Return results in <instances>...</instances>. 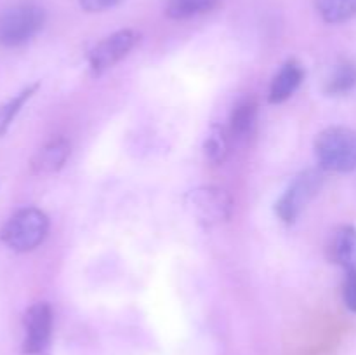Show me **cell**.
Wrapping results in <instances>:
<instances>
[{"label":"cell","instance_id":"cell-1","mask_svg":"<svg viewBox=\"0 0 356 355\" xmlns=\"http://www.w3.org/2000/svg\"><path fill=\"white\" fill-rule=\"evenodd\" d=\"M45 10L33 2H19L0 13V45L19 47L44 28Z\"/></svg>","mask_w":356,"mask_h":355},{"label":"cell","instance_id":"cell-2","mask_svg":"<svg viewBox=\"0 0 356 355\" xmlns=\"http://www.w3.org/2000/svg\"><path fill=\"white\" fill-rule=\"evenodd\" d=\"M316 159L320 167L332 173L356 169V132L348 127H329L316 138Z\"/></svg>","mask_w":356,"mask_h":355},{"label":"cell","instance_id":"cell-3","mask_svg":"<svg viewBox=\"0 0 356 355\" xmlns=\"http://www.w3.org/2000/svg\"><path fill=\"white\" fill-rule=\"evenodd\" d=\"M49 232V219L40 209L24 207L9 218L2 230V240L17 253H28L40 246Z\"/></svg>","mask_w":356,"mask_h":355},{"label":"cell","instance_id":"cell-4","mask_svg":"<svg viewBox=\"0 0 356 355\" xmlns=\"http://www.w3.org/2000/svg\"><path fill=\"white\" fill-rule=\"evenodd\" d=\"M186 207L204 225H218L232 216L233 198L219 187H198L188 191Z\"/></svg>","mask_w":356,"mask_h":355},{"label":"cell","instance_id":"cell-5","mask_svg":"<svg viewBox=\"0 0 356 355\" xmlns=\"http://www.w3.org/2000/svg\"><path fill=\"white\" fill-rule=\"evenodd\" d=\"M322 181V174L318 171L312 169L299 174L294 183L289 187V190L282 195L280 200L275 204V211L280 216V219H284L285 223L296 221V218L301 214L308 202L318 194Z\"/></svg>","mask_w":356,"mask_h":355},{"label":"cell","instance_id":"cell-6","mask_svg":"<svg viewBox=\"0 0 356 355\" xmlns=\"http://www.w3.org/2000/svg\"><path fill=\"white\" fill-rule=\"evenodd\" d=\"M139 33L134 30H120L103 38L89 54V66L92 75H101L120 63L138 44Z\"/></svg>","mask_w":356,"mask_h":355},{"label":"cell","instance_id":"cell-7","mask_svg":"<svg viewBox=\"0 0 356 355\" xmlns=\"http://www.w3.org/2000/svg\"><path fill=\"white\" fill-rule=\"evenodd\" d=\"M52 333V310L47 303H35L24 315V343L26 354H40L49 345Z\"/></svg>","mask_w":356,"mask_h":355},{"label":"cell","instance_id":"cell-8","mask_svg":"<svg viewBox=\"0 0 356 355\" xmlns=\"http://www.w3.org/2000/svg\"><path fill=\"white\" fill-rule=\"evenodd\" d=\"M72 145L66 138H56L45 143L31 159V173L37 176H49L58 173L68 160Z\"/></svg>","mask_w":356,"mask_h":355},{"label":"cell","instance_id":"cell-9","mask_svg":"<svg viewBox=\"0 0 356 355\" xmlns=\"http://www.w3.org/2000/svg\"><path fill=\"white\" fill-rule=\"evenodd\" d=\"M305 79V70L298 61H287L275 75L270 87V103L278 104L287 101L301 86Z\"/></svg>","mask_w":356,"mask_h":355},{"label":"cell","instance_id":"cell-10","mask_svg":"<svg viewBox=\"0 0 356 355\" xmlns=\"http://www.w3.org/2000/svg\"><path fill=\"white\" fill-rule=\"evenodd\" d=\"M330 254H332V260L346 271L356 270V228L343 226L334 235Z\"/></svg>","mask_w":356,"mask_h":355},{"label":"cell","instance_id":"cell-11","mask_svg":"<svg viewBox=\"0 0 356 355\" xmlns=\"http://www.w3.org/2000/svg\"><path fill=\"white\" fill-rule=\"evenodd\" d=\"M219 3H221V0H169L165 14L170 19L184 21L211 13Z\"/></svg>","mask_w":356,"mask_h":355},{"label":"cell","instance_id":"cell-12","mask_svg":"<svg viewBox=\"0 0 356 355\" xmlns=\"http://www.w3.org/2000/svg\"><path fill=\"white\" fill-rule=\"evenodd\" d=\"M257 103L254 100H243L236 104L229 117V131L235 138H245L256 125Z\"/></svg>","mask_w":356,"mask_h":355},{"label":"cell","instance_id":"cell-13","mask_svg":"<svg viewBox=\"0 0 356 355\" xmlns=\"http://www.w3.org/2000/svg\"><path fill=\"white\" fill-rule=\"evenodd\" d=\"M316 10L327 23H344L356 16V0H316Z\"/></svg>","mask_w":356,"mask_h":355},{"label":"cell","instance_id":"cell-14","mask_svg":"<svg viewBox=\"0 0 356 355\" xmlns=\"http://www.w3.org/2000/svg\"><path fill=\"white\" fill-rule=\"evenodd\" d=\"M356 86V66L351 61H341L334 68L332 75L325 84V93L330 96H341L350 93Z\"/></svg>","mask_w":356,"mask_h":355},{"label":"cell","instance_id":"cell-15","mask_svg":"<svg viewBox=\"0 0 356 355\" xmlns=\"http://www.w3.org/2000/svg\"><path fill=\"white\" fill-rule=\"evenodd\" d=\"M204 155L211 164H222L228 155V138L221 125H211L204 139Z\"/></svg>","mask_w":356,"mask_h":355},{"label":"cell","instance_id":"cell-16","mask_svg":"<svg viewBox=\"0 0 356 355\" xmlns=\"http://www.w3.org/2000/svg\"><path fill=\"white\" fill-rule=\"evenodd\" d=\"M37 89H38V84L28 86L26 89H23L19 94H16L13 100H9L7 103H3L2 106H0V136L6 134L7 129L10 127L13 120L16 118V115L19 113L21 108L24 106V103H26V101L37 93Z\"/></svg>","mask_w":356,"mask_h":355},{"label":"cell","instance_id":"cell-17","mask_svg":"<svg viewBox=\"0 0 356 355\" xmlns=\"http://www.w3.org/2000/svg\"><path fill=\"white\" fill-rule=\"evenodd\" d=\"M343 299L348 308L356 313V270L346 271L343 284Z\"/></svg>","mask_w":356,"mask_h":355},{"label":"cell","instance_id":"cell-18","mask_svg":"<svg viewBox=\"0 0 356 355\" xmlns=\"http://www.w3.org/2000/svg\"><path fill=\"white\" fill-rule=\"evenodd\" d=\"M80 6L87 13H103V10L111 9V7L117 6L122 0H79Z\"/></svg>","mask_w":356,"mask_h":355}]
</instances>
